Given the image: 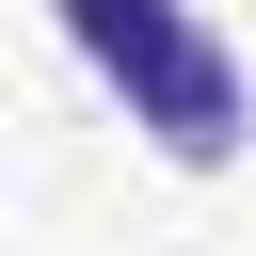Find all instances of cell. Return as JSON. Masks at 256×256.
I'll use <instances>...</instances> for the list:
<instances>
[{
  "label": "cell",
  "instance_id": "1",
  "mask_svg": "<svg viewBox=\"0 0 256 256\" xmlns=\"http://www.w3.org/2000/svg\"><path fill=\"white\" fill-rule=\"evenodd\" d=\"M64 32L128 80V112L160 128V160H240V128H256V80L176 16V0H64Z\"/></svg>",
  "mask_w": 256,
  "mask_h": 256
}]
</instances>
